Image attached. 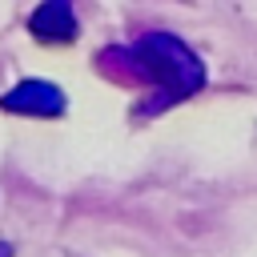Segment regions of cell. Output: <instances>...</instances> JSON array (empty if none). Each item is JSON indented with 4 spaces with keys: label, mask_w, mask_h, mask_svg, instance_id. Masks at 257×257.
I'll use <instances>...</instances> for the list:
<instances>
[{
    "label": "cell",
    "mask_w": 257,
    "mask_h": 257,
    "mask_svg": "<svg viewBox=\"0 0 257 257\" xmlns=\"http://www.w3.org/2000/svg\"><path fill=\"white\" fill-rule=\"evenodd\" d=\"M100 68L124 84H145L149 100L141 104L145 116L181 104L185 96L205 88V64L201 56L173 32H141L128 44L104 48Z\"/></svg>",
    "instance_id": "1"
},
{
    "label": "cell",
    "mask_w": 257,
    "mask_h": 257,
    "mask_svg": "<svg viewBox=\"0 0 257 257\" xmlns=\"http://www.w3.org/2000/svg\"><path fill=\"white\" fill-rule=\"evenodd\" d=\"M0 108H4V112H16V116L52 120V116H64L68 96H64L52 80H20V84H12V88L0 96Z\"/></svg>",
    "instance_id": "2"
},
{
    "label": "cell",
    "mask_w": 257,
    "mask_h": 257,
    "mask_svg": "<svg viewBox=\"0 0 257 257\" xmlns=\"http://www.w3.org/2000/svg\"><path fill=\"white\" fill-rule=\"evenodd\" d=\"M28 32L44 44H72L80 36V20L72 12V0H40L28 16Z\"/></svg>",
    "instance_id": "3"
},
{
    "label": "cell",
    "mask_w": 257,
    "mask_h": 257,
    "mask_svg": "<svg viewBox=\"0 0 257 257\" xmlns=\"http://www.w3.org/2000/svg\"><path fill=\"white\" fill-rule=\"evenodd\" d=\"M0 257H12V245L8 241H0Z\"/></svg>",
    "instance_id": "4"
}]
</instances>
